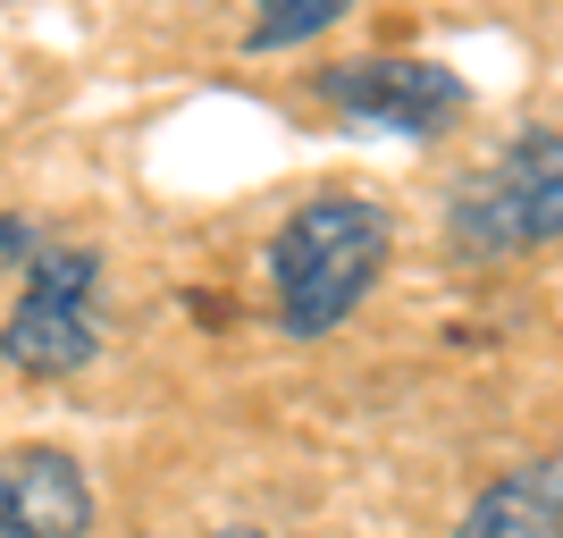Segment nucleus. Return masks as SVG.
<instances>
[{"label": "nucleus", "instance_id": "2", "mask_svg": "<svg viewBox=\"0 0 563 538\" xmlns=\"http://www.w3.org/2000/svg\"><path fill=\"white\" fill-rule=\"evenodd\" d=\"M446 244L463 261H521L563 244V135L530 127L446 202Z\"/></svg>", "mask_w": 563, "mask_h": 538}, {"label": "nucleus", "instance_id": "4", "mask_svg": "<svg viewBox=\"0 0 563 538\" xmlns=\"http://www.w3.org/2000/svg\"><path fill=\"white\" fill-rule=\"evenodd\" d=\"M320 101L353 135H404V143H438L446 127L471 118V85L438 59H421V51L336 59V68H320Z\"/></svg>", "mask_w": 563, "mask_h": 538}, {"label": "nucleus", "instance_id": "6", "mask_svg": "<svg viewBox=\"0 0 563 538\" xmlns=\"http://www.w3.org/2000/svg\"><path fill=\"white\" fill-rule=\"evenodd\" d=\"M454 538H563V454L496 471L488 488L463 505Z\"/></svg>", "mask_w": 563, "mask_h": 538}, {"label": "nucleus", "instance_id": "9", "mask_svg": "<svg viewBox=\"0 0 563 538\" xmlns=\"http://www.w3.org/2000/svg\"><path fill=\"white\" fill-rule=\"evenodd\" d=\"M211 538H269V530H244V521H228V530H211Z\"/></svg>", "mask_w": 563, "mask_h": 538}, {"label": "nucleus", "instance_id": "3", "mask_svg": "<svg viewBox=\"0 0 563 538\" xmlns=\"http://www.w3.org/2000/svg\"><path fill=\"white\" fill-rule=\"evenodd\" d=\"M93 353H101V253L43 244L25 261L9 320H0V362L18 378H76Z\"/></svg>", "mask_w": 563, "mask_h": 538}, {"label": "nucleus", "instance_id": "8", "mask_svg": "<svg viewBox=\"0 0 563 538\" xmlns=\"http://www.w3.org/2000/svg\"><path fill=\"white\" fill-rule=\"evenodd\" d=\"M34 253H43V228L34 219H0V270H25Z\"/></svg>", "mask_w": 563, "mask_h": 538}, {"label": "nucleus", "instance_id": "1", "mask_svg": "<svg viewBox=\"0 0 563 538\" xmlns=\"http://www.w3.org/2000/svg\"><path fill=\"white\" fill-rule=\"evenodd\" d=\"M396 253V228L371 194H311L278 219L269 253H261V278H269V311H278L286 337L320 345L329 328H345L353 311L371 304L378 270Z\"/></svg>", "mask_w": 563, "mask_h": 538}, {"label": "nucleus", "instance_id": "5", "mask_svg": "<svg viewBox=\"0 0 563 538\" xmlns=\"http://www.w3.org/2000/svg\"><path fill=\"white\" fill-rule=\"evenodd\" d=\"M93 480L59 446H0V538H93Z\"/></svg>", "mask_w": 563, "mask_h": 538}, {"label": "nucleus", "instance_id": "7", "mask_svg": "<svg viewBox=\"0 0 563 538\" xmlns=\"http://www.w3.org/2000/svg\"><path fill=\"white\" fill-rule=\"evenodd\" d=\"M345 9H353V0H253V18H244V51H253V59L295 51V43H311V34H329Z\"/></svg>", "mask_w": 563, "mask_h": 538}]
</instances>
